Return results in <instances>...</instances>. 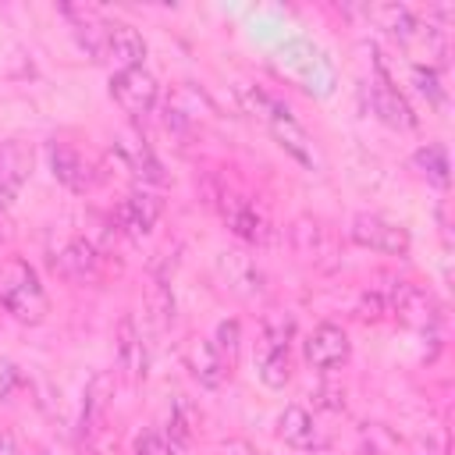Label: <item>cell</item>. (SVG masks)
Segmentation results:
<instances>
[{
    "instance_id": "6da1fadb",
    "label": "cell",
    "mask_w": 455,
    "mask_h": 455,
    "mask_svg": "<svg viewBox=\"0 0 455 455\" xmlns=\"http://www.w3.org/2000/svg\"><path fill=\"white\" fill-rule=\"evenodd\" d=\"M0 306L18 320V323H43L50 313V299L36 277V270L25 259H7L0 270Z\"/></svg>"
},
{
    "instance_id": "7a4b0ae2",
    "label": "cell",
    "mask_w": 455,
    "mask_h": 455,
    "mask_svg": "<svg viewBox=\"0 0 455 455\" xmlns=\"http://www.w3.org/2000/svg\"><path fill=\"white\" fill-rule=\"evenodd\" d=\"M110 96L128 117H146L160 100V85L146 68H124V71H114Z\"/></svg>"
},
{
    "instance_id": "3957f363",
    "label": "cell",
    "mask_w": 455,
    "mask_h": 455,
    "mask_svg": "<svg viewBox=\"0 0 455 455\" xmlns=\"http://www.w3.org/2000/svg\"><path fill=\"white\" fill-rule=\"evenodd\" d=\"M348 238L363 249L387 252V256H405L409 252V231L380 213H355L348 224Z\"/></svg>"
},
{
    "instance_id": "277c9868",
    "label": "cell",
    "mask_w": 455,
    "mask_h": 455,
    "mask_svg": "<svg viewBox=\"0 0 455 455\" xmlns=\"http://www.w3.org/2000/svg\"><path fill=\"white\" fill-rule=\"evenodd\" d=\"M288 238H291V249L299 259L306 263H316V267H331L334 263V252H338V235L327 220L320 217H295L291 228H288Z\"/></svg>"
},
{
    "instance_id": "5b68a950",
    "label": "cell",
    "mask_w": 455,
    "mask_h": 455,
    "mask_svg": "<svg viewBox=\"0 0 455 455\" xmlns=\"http://www.w3.org/2000/svg\"><path fill=\"white\" fill-rule=\"evenodd\" d=\"M387 313H395L412 331H434L441 323V306L434 302V295L409 281H398L387 291Z\"/></svg>"
},
{
    "instance_id": "8992f818",
    "label": "cell",
    "mask_w": 455,
    "mask_h": 455,
    "mask_svg": "<svg viewBox=\"0 0 455 455\" xmlns=\"http://www.w3.org/2000/svg\"><path fill=\"white\" fill-rule=\"evenodd\" d=\"M160 213H164V203H160L153 192H142V188H139V192H128V196L117 203L110 224H114L121 235H128V238H142V235L153 231V224L160 220Z\"/></svg>"
},
{
    "instance_id": "52a82bcc",
    "label": "cell",
    "mask_w": 455,
    "mask_h": 455,
    "mask_svg": "<svg viewBox=\"0 0 455 455\" xmlns=\"http://www.w3.org/2000/svg\"><path fill=\"white\" fill-rule=\"evenodd\" d=\"M217 210H220V217H224V224L242 238V242H252V245H263L267 238H270V228H267V220H263V213L249 203V199H242L238 192H220L217 199Z\"/></svg>"
},
{
    "instance_id": "ba28073f",
    "label": "cell",
    "mask_w": 455,
    "mask_h": 455,
    "mask_svg": "<svg viewBox=\"0 0 455 455\" xmlns=\"http://www.w3.org/2000/svg\"><path fill=\"white\" fill-rule=\"evenodd\" d=\"M366 100H370V110L387 124V128H416V114L409 107V100L395 89V82L387 75H373L370 85H366Z\"/></svg>"
},
{
    "instance_id": "9c48e42d",
    "label": "cell",
    "mask_w": 455,
    "mask_h": 455,
    "mask_svg": "<svg viewBox=\"0 0 455 455\" xmlns=\"http://www.w3.org/2000/svg\"><path fill=\"white\" fill-rule=\"evenodd\" d=\"M348 352H352V341L338 323H320L302 341V355L313 370H334V366L348 363Z\"/></svg>"
},
{
    "instance_id": "30bf717a",
    "label": "cell",
    "mask_w": 455,
    "mask_h": 455,
    "mask_svg": "<svg viewBox=\"0 0 455 455\" xmlns=\"http://www.w3.org/2000/svg\"><path fill=\"white\" fill-rule=\"evenodd\" d=\"M100 249L89 242V238H71L60 252H57V259H53V270L64 277V281H71V284H92V281H100Z\"/></svg>"
},
{
    "instance_id": "8fae6325",
    "label": "cell",
    "mask_w": 455,
    "mask_h": 455,
    "mask_svg": "<svg viewBox=\"0 0 455 455\" xmlns=\"http://www.w3.org/2000/svg\"><path fill=\"white\" fill-rule=\"evenodd\" d=\"M114 341H117V370H121V377H124L128 384H142V380H146L149 355H146V345H142V334H139L132 313H124V316L117 320Z\"/></svg>"
},
{
    "instance_id": "7c38bea8",
    "label": "cell",
    "mask_w": 455,
    "mask_h": 455,
    "mask_svg": "<svg viewBox=\"0 0 455 455\" xmlns=\"http://www.w3.org/2000/svg\"><path fill=\"white\" fill-rule=\"evenodd\" d=\"M142 57H146V39L139 36V28L128 21H107L103 60L124 71V68H142Z\"/></svg>"
},
{
    "instance_id": "4fadbf2b",
    "label": "cell",
    "mask_w": 455,
    "mask_h": 455,
    "mask_svg": "<svg viewBox=\"0 0 455 455\" xmlns=\"http://www.w3.org/2000/svg\"><path fill=\"white\" fill-rule=\"evenodd\" d=\"M50 167L53 178L71 192H89L96 185V167L68 142H50Z\"/></svg>"
},
{
    "instance_id": "5bb4252c",
    "label": "cell",
    "mask_w": 455,
    "mask_h": 455,
    "mask_svg": "<svg viewBox=\"0 0 455 455\" xmlns=\"http://www.w3.org/2000/svg\"><path fill=\"white\" fill-rule=\"evenodd\" d=\"M366 18L377 28H384L387 36H395L398 43H416V39H427L434 32V25L423 28L419 18L405 4H373V7H366Z\"/></svg>"
},
{
    "instance_id": "9a60e30c",
    "label": "cell",
    "mask_w": 455,
    "mask_h": 455,
    "mask_svg": "<svg viewBox=\"0 0 455 455\" xmlns=\"http://www.w3.org/2000/svg\"><path fill=\"white\" fill-rule=\"evenodd\" d=\"M277 437L288 448H299V451H316V448L327 444V437L320 434V427L313 423V416L302 405H284L281 409V416H277Z\"/></svg>"
},
{
    "instance_id": "2e32d148",
    "label": "cell",
    "mask_w": 455,
    "mask_h": 455,
    "mask_svg": "<svg viewBox=\"0 0 455 455\" xmlns=\"http://www.w3.org/2000/svg\"><path fill=\"white\" fill-rule=\"evenodd\" d=\"M217 274L242 299L263 295V274H259V267L245 252H217Z\"/></svg>"
},
{
    "instance_id": "e0dca14e",
    "label": "cell",
    "mask_w": 455,
    "mask_h": 455,
    "mask_svg": "<svg viewBox=\"0 0 455 455\" xmlns=\"http://www.w3.org/2000/svg\"><path fill=\"white\" fill-rule=\"evenodd\" d=\"M185 366H188V373H192L203 387H220L224 377L231 373L210 338H192V341L185 345Z\"/></svg>"
},
{
    "instance_id": "ac0fdd59",
    "label": "cell",
    "mask_w": 455,
    "mask_h": 455,
    "mask_svg": "<svg viewBox=\"0 0 455 455\" xmlns=\"http://www.w3.org/2000/svg\"><path fill=\"white\" fill-rule=\"evenodd\" d=\"M28 167H32V153L18 139L0 142V206H7L18 196V188L28 178Z\"/></svg>"
},
{
    "instance_id": "d6986e66",
    "label": "cell",
    "mask_w": 455,
    "mask_h": 455,
    "mask_svg": "<svg viewBox=\"0 0 455 455\" xmlns=\"http://www.w3.org/2000/svg\"><path fill=\"white\" fill-rule=\"evenodd\" d=\"M114 153H117V160H121L135 178L153 181V185L164 181V167H160V160L153 156V149L146 146L142 135H124V139L114 146Z\"/></svg>"
},
{
    "instance_id": "ffe728a7",
    "label": "cell",
    "mask_w": 455,
    "mask_h": 455,
    "mask_svg": "<svg viewBox=\"0 0 455 455\" xmlns=\"http://www.w3.org/2000/svg\"><path fill=\"white\" fill-rule=\"evenodd\" d=\"M196 427H199V412L196 405L185 398V395H174L171 402V412H167V427H164V441H167V451H181L192 444L196 437Z\"/></svg>"
},
{
    "instance_id": "44dd1931",
    "label": "cell",
    "mask_w": 455,
    "mask_h": 455,
    "mask_svg": "<svg viewBox=\"0 0 455 455\" xmlns=\"http://www.w3.org/2000/svg\"><path fill=\"white\" fill-rule=\"evenodd\" d=\"M110 391H114V373H107V370L96 373L92 384H89V391H85V405H82V434H92V430H96V423H100L103 412H107Z\"/></svg>"
},
{
    "instance_id": "7402d4cb",
    "label": "cell",
    "mask_w": 455,
    "mask_h": 455,
    "mask_svg": "<svg viewBox=\"0 0 455 455\" xmlns=\"http://www.w3.org/2000/svg\"><path fill=\"white\" fill-rule=\"evenodd\" d=\"M412 167H416L427 181H434L437 188H448V153H444L437 142L419 146V149L412 153Z\"/></svg>"
},
{
    "instance_id": "603a6c76",
    "label": "cell",
    "mask_w": 455,
    "mask_h": 455,
    "mask_svg": "<svg viewBox=\"0 0 455 455\" xmlns=\"http://www.w3.org/2000/svg\"><path fill=\"white\" fill-rule=\"evenodd\" d=\"M146 309H149V320H153V327L156 331H164V327H171V320H174V299H171V288H167V281H149V291H146Z\"/></svg>"
},
{
    "instance_id": "cb8c5ba5",
    "label": "cell",
    "mask_w": 455,
    "mask_h": 455,
    "mask_svg": "<svg viewBox=\"0 0 455 455\" xmlns=\"http://www.w3.org/2000/svg\"><path fill=\"white\" fill-rule=\"evenodd\" d=\"M213 348L220 352V359L228 363V370L238 363V348H242V323H238L235 316H228V320H220V323H217Z\"/></svg>"
},
{
    "instance_id": "d4e9b609",
    "label": "cell",
    "mask_w": 455,
    "mask_h": 455,
    "mask_svg": "<svg viewBox=\"0 0 455 455\" xmlns=\"http://www.w3.org/2000/svg\"><path fill=\"white\" fill-rule=\"evenodd\" d=\"M409 71H412V82H416V89H419V92H423L430 103H444L441 75H437V68H434V64H412Z\"/></svg>"
},
{
    "instance_id": "484cf974",
    "label": "cell",
    "mask_w": 455,
    "mask_h": 455,
    "mask_svg": "<svg viewBox=\"0 0 455 455\" xmlns=\"http://www.w3.org/2000/svg\"><path fill=\"white\" fill-rule=\"evenodd\" d=\"M25 384V377H21V370L11 363V359H0V402H11L14 398V391Z\"/></svg>"
},
{
    "instance_id": "4316f807",
    "label": "cell",
    "mask_w": 455,
    "mask_h": 455,
    "mask_svg": "<svg viewBox=\"0 0 455 455\" xmlns=\"http://www.w3.org/2000/svg\"><path fill=\"white\" fill-rule=\"evenodd\" d=\"M135 455H171V451H167L164 434H156V430H142V434L135 437Z\"/></svg>"
},
{
    "instance_id": "83f0119b",
    "label": "cell",
    "mask_w": 455,
    "mask_h": 455,
    "mask_svg": "<svg viewBox=\"0 0 455 455\" xmlns=\"http://www.w3.org/2000/svg\"><path fill=\"white\" fill-rule=\"evenodd\" d=\"M384 313H387V295H380V291H366L363 302H359V316H363V320H380Z\"/></svg>"
},
{
    "instance_id": "f1b7e54d",
    "label": "cell",
    "mask_w": 455,
    "mask_h": 455,
    "mask_svg": "<svg viewBox=\"0 0 455 455\" xmlns=\"http://www.w3.org/2000/svg\"><path fill=\"white\" fill-rule=\"evenodd\" d=\"M217 455H256V448L245 437H228L217 444Z\"/></svg>"
},
{
    "instance_id": "f546056e",
    "label": "cell",
    "mask_w": 455,
    "mask_h": 455,
    "mask_svg": "<svg viewBox=\"0 0 455 455\" xmlns=\"http://www.w3.org/2000/svg\"><path fill=\"white\" fill-rule=\"evenodd\" d=\"M0 455H21L18 444H14V437L7 430H0Z\"/></svg>"
},
{
    "instance_id": "4dcf8cb0",
    "label": "cell",
    "mask_w": 455,
    "mask_h": 455,
    "mask_svg": "<svg viewBox=\"0 0 455 455\" xmlns=\"http://www.w3.org/2000/svg\"><path fill=\"white\" fill-rule=\"evenodd\" d=\"M7 238H11V220L0 213V242H7Z\"/></svg>"
},
{
    "instance_id": "1f68e13d",
    "label": "cell",
    "mask_w": 455,
    "mask_h": 455,
    "mask_svg": "<svg viewBox=\"0 0 455 455\" xmlns=\"http://www.w3.org/2000/svg\"><path fill=\"white\" fill-rule=\"evenodd\" d=\"M39 455H50V451H39Z\"/></svg>"
}]
</instances>
